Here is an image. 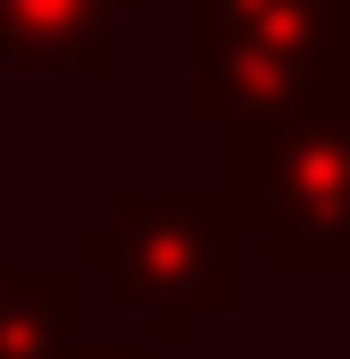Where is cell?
Returning <instances> with one entry per match:
<instances>
[{
  "instance_id": "6da1fadb",
  "label": "cell",
  "mask_w": 350,
  "mask_h": 359,
  "mask_svg": "<svg viewBox=\"0 0 350 359\" xmlns=\"http://www.w3.org/2000/svg\"><path fill=\"white\" fill-rule=\"evenodd\" d=\"M17 8H25V17H50V42L67 50V67H108V59H100V8H92V0H0V25H8Z\"/></svg>"
}]
</instances>
